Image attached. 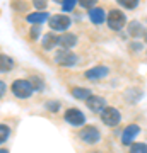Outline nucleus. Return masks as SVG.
Instances as JSON below:
<instances>
[{
  "label": "nucleus",
  "instance_id": "nucleus-20",
  "mask_svg": "<svg viewBox=\"0 0 147 153\" xmlns=\"http://www.w3.org/2000/svg\"><path fill=\"white\" fill-rule=\"evenodd\" d=\"M60 107H62L60 100H55V99H50V100L44 102V109L48 111V112H58Z\"/></svg>",
  "mask_w": 147,
  "mask_h": 153
},
{
  "label": "nucleus",
  "instance_id": "nucleus-21",
  "mask_svg": "<svg viewBox=\"0 0 147 153\" xmlns=\"http://www.w3.org/2000/svg\"><path fill=\"white\" fill-rule=\"evenodd\" d=\"M11 128L7 124H0V145H4V143L11 138Z\"/></svg>",
  "mask_w": 147,
  "mask_h": 153
},
{
  "label": "nucleus",
  "instance_id": "nucleus-19",
  "mask_svg": "<svg viewBox=\"0 0 147 153\" xmlns=\"http://www.w3.org/2000/svg\"><path fill=\"white\" fill-rule=\"evenodd\" d=\"M128 153H147V143L135 141L128 146Z\"/></svg>",
  "mask_w": 147,
  "mask_h": 153
},
{
  "label": "nucleus",
  "instance_id": "nucleus-13",
  "mask_svg": "<svg viewBox=\"0 0 147 153\" xmlns=\"http://www.w3.org/2000/svg\"><path fill=\"white\" fill-rule=\"evenodd\" d=\"M50 14L48 12H44V10H41V12H33V14H27L26 16V21L29 22V24H33V26H39V24H43V22H46V21H50Z\"/></svg>",
  "mask_w": 147,
  "mask_h": 153
},
{
  "label": "nucleus",
  "instance_id": "nucleus-9",
  "mask_svg": "<svg viewBox=\"0 0 147 153\" xmlns=\"http://www.w3.org/2000/svg\"><path fill=\"white\" fill-rule=\"evenodd\" d=\"M109 75V66L106 65H96V66H91L89 70L84 71V76H86L89 82H99Z\"/></svg>",
  "mask_w": 147,
  "mask_h": 153
},
{
  "label": "nucleus",
  "instance_id": "nucleus-12",
  "mask_svg": "<svg viewBox=\"0 0 147 153\" xmlns=\"http://www.w3.org/2000/svg\"><path fill=\"white\" fill-rule=\"evenodd\" d=\"M77 44V36L72 33H63L58 36V48L62 49H72Z\"/></svg>",
  "mask_w": 147,
  "mask_h": 153
},
{
  "label": "nucleus",
  "instance_id": "nucleus-2",
  "mask_svg": "<svg viewBox=\"0 0 147 153\" xmlns=\"http://www.w3.org/2000/svg\"><path fill=\"white\" fill-rule=\"evenodd\" d=\"M11 90L14 94V97H17V99H29L34 94V88L27 78H17V80H14L11 85Z\"/></svg>",
  "mask_w": 147,
  "mask_h": 153
},
{
  "label": "nucleus",
  "instance_id": "nucleus-16",
  "mask_svg": "<svg viewBox=\"0 0 147 153\" xmlns=\"http://www.w3.org/2000/svg\"><path fill=\"white\" fill-rule=\"evenodd\" d=\"M70 94H72V97L74 99H77V100H84V102H86L87 99L93 95V90L87 88V87H72Z\"/></svg>",
  "mask_w": 147,
  "mask_h": 153
},
{
  "label": "nucleus",
  "instance_id": "nucleus-1",
  "mask_svg": "<svg viewBox=\"0 0 147 153\" xmlns=\"http://www.w3.org/2000/svg\"><path fill=\"white\" fill-rule=\"evenodd\" d=\"M77 138L86 145H98L103 140V133L98 126L94 124H86L81 128V131L77 133Z\"/></svg>",
  "mask_w": 147,
  "mask_h": 153
},
{
  "label": "nucleus",
  "instance_id": "nucleus-30",
  "mask_svg": "<svg viewBox=\"0 0 147 153\" xmlns=\"http://www.w3.org/2000/svg\"><path fill=\"white\" fill-rule=\"evenodd\" d=\"M91 153H103L101 150H96V152H91Z\"/></svg>",
  "mask_w": 147,
  "mask_h": 153
},
{
  "label": "nucleus",
  "instance_id": "nucleus-14",
  "mask_svg": "<svg viewBox=\"0 0 147 153\" xmlns=\"http://www.w3.org/2000/svg\"><path fill=\"white\" fill-rule=\"evenodd\" d=\"M127 31H128V36H132L133 39L144 38V34H145V27H144L139 21H132L130 24L127 26Z\"/></svg>",
  "mask_w": 147,
  "mask_h": 153
},
{
  "label": "nucleus",
  "instance_id": "nucleus-23",
  "mask_svg": "<svg viewBox=\"0 0 147 153\" xmlns=\"http://www.w3.org/2000/svg\"><path fill=\"white\" fill-rule=\"evenodd\" d=\"M77 4L81 7H84V9H94V7L98 5V0H77Z\"/></svg>",
  "mask_w": 147,
  "mask_h": 153
},
{
  "label": "nucleus",
  "instance_id": "nucleus-15",
  "mask_svg": "<svg viewBox=\"0 0 147 153\" xmlns=\"http://www.w3.org/2000/svg\"><path fill=\"white\" fill-rule=\"evenodd\" d=\"M41 46H43V49H46V51L57 48V46H58V36H57L53 31L43 34V38H41Z\"/></svg>",
  "mask_w": 147,
  "mask_h": 153
},
{
  "label": "nucleus",
  "instance_id": "nucleus-4",
  "mask_svg": "<svg viewBox=\"0 0 147 153\" xmlns=\"http://www.w3.org/2000/svg\"><path fill=\"white\" fill-rule=\"evenodd\" d=\"M106 24H108V27L115 33H118L121 29L127 26V16L125 12H121L120 9H111L108 12V16H106Z\"/></svg>",
  "mask_w": 147,
  "mask_h": 153
},
{
  "label": "nucleus",
  "instance_id": "nucleus-29",
  "mask_svg": "<svg viewBox=\"0 0 147 153\" xmlns=\"http://www.w3.org/2000/svg\"><path fill=\"white\" fill-rule=\"evenodd\" d=\"M0 153H9V150L7 148H0Z\"/></svg>",
  "mask_w": 147,
  "mask_h": 153
},
{
  "label": "nucleus",
  "instance_id": "nucleus-28",
  "mask_svg": "<svg viewBox=\"0 0 147 153\" xmlns=\"http://www.w3.org/2000/svg\"><path fill=\"white\" fill-rule=\"evenodd\" d=\"M5 90H7V85H5V82L4 80H0V97L5 94Z\"/></svg>",
  "mask_w": 147,
  "mask_h": 153
},
{
  "label": "nucleus",
  "instance_id": "nucleus-26",
  "mask_svg": "<svg viewBox=\"0 0 147 153\" xmlns=\"http://www.w3.org/2000/svg\"><path fill=\"white\" fill-rule=\"evenodd\" d=\"M33 5L34 9H38L39 12L44 10L46 9V5H48V0H33Z\"/></svg>",
  "mask_w": 147,
  "mask_h": 153
},
{
  "label": "nucleus",
  "instance_id": "nucleus-8",
  "mask_svg": "<svg viewBox=\"0 0 147 153\" xmlns=\"http://www.w3.org/2000/svg\"><path fill=\"white\" fill-rule=\"evenodd\" d=\"M142 133V128L139 124H128L125 126V129L121 131L120 134V141L121 145H125V146H130L132 143H135V140L139 138V134Z\"/></svg>",
  "mask_w": 147,
  "mask_h": 153
},
{
  "label": "nucleus",
  "instance_id": "nucleus-32",
  "mask_svg": "<svg viewBox=\"0 0 147 153\" xmlns=\"http://www.w3.org/2000/svg\"><path fill=\"white\" fill-rule=\"evenodd\" d=\"M55 2H58V4H62V2H63V0H55Z\"/></svg>",
  "mask_w": 147,
  "mask_h": 153
},
{
  "label": "nucleus",
  "instance_id": "nucleus-18",
  "mask_svg": "<svg viewBox=\"0 0 147 153\" xmlns=\"http://www.w3.org/2000/svg\"><path fill=\"white\" fill-rule=\"evenodd\" d=\"M27 80L31 82V85H33V88H34V92H43V90H44V80L41 78V76L33 75V76H29Z\"/></svg>",
  "mask_w": 147,
  "mask_h": 153
},
{
  "label": "nucleus",
  "instance_id": "nucleus-22",
  "mask_svg": "<svg viewBox=\"0 0 147 153\" xmlns=\"http://www.w3.org/2000/svg\"><path fill=\"white\" fill-rule=\"evenodd\" d=\"M116 2H118V5H121L123 9H128V10L135 9L140 4V0H116Z\"/></svg>",
  "mask_w": 147,
  "mask_h": 153
},
{
  "label": "nucleus",
  "instance_id": "nucleus-10",
  "mask_svg": "<svg viewBox=\"0 0 147 153\" xmlns=\"http://www.w3.org/2000/svg\"><path fill=\"white\" fill-rule=\"evenodd\" d=\"M86 105L93 111V112H101L108 104H106L104 97H101V95H98V94H93V95L86 100Z\"/></svg>",
  "mask_w": 147,
  "mask_h": 153
},
{
  "label": "nucleus",
  "instance_id": "nucleus-11",
  "mask_svg": "<svg viewBox=\"0 0 147 153\" xmlns=\"http://www.w3.org/2000/svg\"><path fill=\"white\" fill-rule=\"evenodd\" d=\"M87 16H89V21L93 22L94 26H101L103 22H106V10L101 9V7H94L91 10L87 12Z\"/></svg>",
  "mask_w": 147,
  "mask_h": 153
},
{
  "label": "nucleus",
  "instance_id": "nucleus-27",
  "mask_svg": "<svg viewBox=\"0 0 147 153\" xmlns=\"http://www.w3.org/2000/svg\"><path fill=\"white\" fill-rule=\"evenodd\" d=\"M130 49H132V51H140V49H142V44L139 43V41H135V43L130 46Z\"/></svg>",
  "mask_w": 147,
  "mask_h": 153
},
{
  "label": "nucleus",
  "instance_id": "nucleus-25",
  "mask_svg": "<svg viewBox=\"0 0 147 153\" xmlns=\"http://www.w3.org/2000/svg\"><path fill=\"white\" fill-rule=\"evenodd\" d=\"M39 33H41V27H39V26H33V27H31V33H29V39H31V41L41 39L39 38Z\"/></svg>",
  "mask_w": 147,
  "mask_h": 153
},
{
  "label": "nucleus",
  "instance_id": "nucleus-7",
  "mask_svg": "<svg viewBox=\"0 0 147 153\" xmlns=\"http://www.w3.org/2000/svg\"><path fill=\"white\" fill-rule=\"evenodd\" d=\"M63 121H65L67 124L79 128V126H86L87 119H86V114H84L81 109H77V107H69V109L65 111V114H63Z\"/></svg>",
  "mask_w": 147,
  "mask_h": 153
},
{
  "label": "nucleus",
  "instance_id": "nucleus-24",
  "mask_svg": "<svg viewBox=\"0 0 147 153\" xmlns=\"http://www.w3.org/2000/svg\"><path fill=\"white\" fill-rule=\"evenodd\" d=\"M75 5H77V0H63V2H62V9H63V12H72Z\"/></svg>",
  "mask_w": 147,
  "mask_h": 153
},
{
  "label": "nucleus",
  "instance_id": "nucleus-3",
  "mask_svg": "<svg viewBox=\"0 0 147 153\" xmlns=\"http://www.w3.org/2000/svg\"><path fill=\"white\" fill-rule=\"evenodd\" d=\"M55 63L58 66H63V68H74V66L79 63V56L72 51V49H57L55 53Z\"/></svg>",
  "mask_w": 147,
  "mask_h": 153
},
{
  "label": "nucleus",
  "instance_id": "nucleus-31",
  "mask_svg": "<svg viewBox=\"0 0 147 153\" xmlns=\"http://www.w3.org/2000/svg\"><path fill=\"white\" fill-rule=\"evenodd\" d=\"M144 39H145V43H147V33H145V34H144Z\"/></svg>",
  "mask_w": 147,
  "mask_h": 153
},
{
  "label": "nucleus",
  "instance_id": "nucleus-6",
  "mask_svg": "<svg viewBox=\"0 0 147 153\" xmlns=\"http://www.w3.org/2000/svg\"><path fill=\"white\" fill-rule=\"evenodd\" d=\"M48 26L51 31H57V33H65L67 29L72 26V19L69 16H65V14H55V16L50 17V21H48Z\"/></svg>",
  "mask_w": 147,
  "mask_h": 153
},
{
  "label": "nucleus",
  "instance_id": "nucleus-17",
  "mask_svg": "<svg viewBox=\"0 0 147 153\" xmlns=\"http://www.w3.org/2000/svg\"><path fill=\"white\" fill-rule=\"evenodd\" d=\"M14 66H16V61L12 60L11 56L0 53V73H9Z\"/></svg>",
  "mask_w": 147,
  "mask_h": 153
},
{
  "label": "nucleus",
  "instance_id": "nucleus-5",
  "mask_svg": "<svg viewBox=\"0 0 147 153\" xmlns=\"http://www.w3.org/2000/svg\"><path fill=\"white\" fill-rule=\"evenodd\" d=\"M99 117L103 121L104 126H109V128H116V126L121 123V112L113 105H106L101 112H99Z\"/></svg>",
  "mask_w": 147,
  "mask_h": 153
}]
</instances>
